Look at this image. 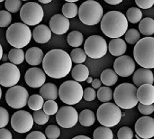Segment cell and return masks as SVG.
Masks as SVG:
<instances>
[{"label":"cell","instance_id":"6da1fadb","mask_svg":"<svg viewBox=\"0 0 154 139\" xmlns=\"http://www.w3.org/2000/svg\"><path fill=\"white\" fill-rule=\"evenodd\" d=\"M70 55L61 49H53L48 52L42 60L43 71L52 79H62L66 77L72 68Z\"/></svg>","mask_w":154,"mask_h":139},{"label":"cell","instance_id":"7a4b0ae2","mask_svg":"<svg viewBox=\"0 0 154 139\" xmlns=\"http://www.w3.org/2000/svg\"><path fill=\"white\" fill-rule=\"evenodd\" d=\"M101 31L109 38H120L128 29L126 16L119 11H109L103 15L101 21Z\"/></svg>","mask_w":154,"mask_h":139},{"label":"cell","instance_id":"3957f363","mask_svg":"<svg viewBox=\"0 0 154 139\" xmlns=\"http://www.w3.org/2000/svg\"><path fill=\"white\" fill-rule=\"evenodd\" d=\"M134 57L135 62L143 68H154V37L146 36L140 39L134 46Z\"/></svg>","mask_w":154,"mask_h":139},{"label":"cell","instance_id":"277c9868","mask_svg":"<svg viewBox=\"0 0 154 139\" xmlns=\"http://www.w3.org/2000/svg\"><path fill=\"white\" fill-rule=\"evenodd\" d=\"M32 33L29 25L24 23L12 24L6 30L5 37L8 43L15 48H23L31 42Z\"/></svg>","mask_w":154,"mask_h":139},{"label":"cell","instance_id":"5b68a950","mask_svg":"<svg viewBox=\"0 0 154 139\" xmlns=\"http://www.w3.org/2000/svg\"><path fill=\"white\" fill-rule=\"evenodd\" d=\"M115 103L122 109H131L139 103L137 99V88L131 83H122L114 91Z\"/></svg>","mask_w":154,"mask_h":139},{"label":"cell","instance_id":"8992f818","mask_svg":"<svg viewBox=\"0 0 154 139\" xmlns=\"http://www.w3.org/2000/svg\"><path fill=\"white\" fill-rule=\"evenodd\" d=\"M103 7L95 0H88L82 3L79 8V20L86 25H96L103 17Z\"/></svg>","mask_w":154,"mask_h":139},{"label":"cell","instance_id":"52a82bcc","mask_svg":"<svg viewBox=\"0 0 154 139\" xmlns=\"http://www.w3.org/2000/svg\"><path fill=\"white\" fill-rule=\"evenodd\" d=\"M121 108L116 103L104 102L97 109V118L98 122L105 127L113 128L119 124L122 118Z\"/></svg>","mask_w":154,"mask_h":139},{"label":"cell","instance_id":"ba28073f","mask_svg":"<svg viewBox=\"0 0 154 139\" xmlns=\"http://www.w3.org/2000/svg\"><path fill=\"white\" fill-rule=\"evenodd\" d=\"M83 88L77 81H64L59 88V97L67 105H76L83 98Z\"/></svg>","mask_w":154,"mask_h":139},{"label":"cell","instance_id":"9c48e42d","mask_svg":"<svg viewBox=\"0 0 154 139\" xmlns=\"http://www.w3.org/2000/svg\"><path fill=\"white\" fill-rule=\"evenodd\" d=\"M44 16L42 7L35 2H28L20 9L21 20L29 26L39 24Z\"/></svg>","mask_w":154,"mask_h":139},{"label":"cell","instance_id":"30bf717a","mask_svg":"<svg viewBox=\"0 0 154 139\" xmlns=\"http://www.w3.org/2000/svg\"><path fill=\"white\" fill-rule=\"evenodd\" d=\"M108 50V45L102 36L91 35L84 43V51L91 59H100L104 57Z\"/></svg>","mask_w":154,"mask_h":139},{"label":"cell","instance_id":"8fae6325","mask_svg":"<svg viewBox=\"0 0 154 139\" xmlns=\"http://www.w3.org/2000/svg\"><path fill=\"white\" fill-rule=\"evenodd\" d=\"M28 90L23 86H12L5 93V100L7 105L16 109L25 107L28 103Z\"/></svg>","mask_w":154,"mask_h":139},{"label":"cell","instance_id":"7c38bea8","mask_svg":"<svg viewBox=\"0 0 154 139\" xmlns=\"http://www.w3.org/2000/svg\"><path fill=\"white\" fill-rule=\"evenodd\" d=\"M33 117L28 111L18 110L11 118V127L12 128L20 134H24L29 132L33 127Z\"/></svg>","mask_w":154,"mask_h":139},{"label":"cell","instance_id":"4fadbf2b","mask_svg":"<svg viewBox=\"0 0 154 139\" xmlns=\"http://www.w3.org/2000/svg\"><path fill=\"white\" fill-rule=\"evenodd\" d=\"M20 71L15 64L5 62L0 65V85L3 87H12L20 81Z\"/></svg>","mask_w":154,"mask_h":139},{"label":"cell","instance_id":"5bb4252c","mask_svg":"<svg viewBox=\"0 0 154 139\" xmlns=\"http://www.w3.org/2000/svg\"><path fill=\"white\" fill-rule=\"evenodd\" d=\"M56 121L63 128H71L79 121L78 111L71 105L62 107L56 113Z\"/></svg>","mask_w":154,"mask_h":139},{"label":"cell","instance_id":"9a60e30c","mask_svg":"<svg viewBox=\"0 0 154 139\" xmlns=\"http://www.w3.org/2000/svg\"><path fill=\"white\" fill-rule=\"evenodd\" d=\"M114 70L118 76L129 77L135 71V62L129 55H121L114 62Z\"/></svg>","mask_w":154,"mask_h":139},{"label":"cell","instance_id":"2e32d148","mask_svg":"<svg viewBox=\"0 0 154 139\" xmlns=\"http://www.w3.org/2000/svg\"><path fill=\"white\" fill-rule=\"evenodd\" d=\"M136 134L143 139L154 137V118L149 116L140 118L135 123Z\"/></svg>","mask_w":154,"mask_h":139},{"label":"cell","instance_id":"e0dca14e","mask_svg":"<svg viewBox=\"0 0 154 139\" xmlns=\"http://www.w3.org/2000/svg\"><path fill=\"white\" fill-rule=\"evenodd\" d=\"M24 80L29 87L32 89L41 88L46 81V73L40 68L32 67L25 72Z\"/></svg>","mask_w":154,"mask_h":139},{"label":"cell","instance_id":"ac0fdd59","mask_svg":"<svg viewBox=\"0 0 154 139\" xmlns=\"http://www.w3.org/2000/svg\"><path fill=\"white\" fill-rule=\"evenodd\" d=\"M69 18L60 14L53 15L49 23L51 32L58 35L66 33L69 29Z\"/></svg>","mask_w":154,"mask_h":139},{"label":"cell","instance_id":"d6986e66","mask_svg":"<svg viewBox=\"0 0 154 139\" xmlns=\"http://www.w3.org/2000/svg\"><path fill=\"white\" fill-rule=\"evenodd\" d=\"M133 81L136 87H140L143 84H153L154 74L151 69L140 68L134 72Z\"/></svg>","mask_w":154,"mask_h":139},{"label":"cell","instance_id":"ffe728a7","mask_svg":"<svg viewBox=\"0 0 154 139\" xmlns=\"http://www.w3.org/2000/svg\"><path fill=\"white\" fill-rule=\"evenodd\" d=\"M137 99L140 103L150 105L154 104L153 84H143L137 89Z\"/></svg>","mask_w":154,"mask_h":139},{"label":"cell","instance_id":"44dd1931","mask_svg":"<svg viewBox=\"0 0 154 139\" xmlns=\"http://www.w3.org/2000/svg\"><path fill=\"white\" fill-rule=\"evenodd\" d=\"M51 30L45 24L37 25L32 31V38L38 43H46L51 38Z\"/></svg>","mask_w":154,"mask_h":139},{"label":"cell","instance_id":"7402d4cb","mask_svg":"<svg viewBox=\"0 0 154 139\" xmlns=\"http://www.w3.org/2000/svg\"><path fill=\"white\" fill-rule=\"evenodd\" d=\"M44 54L39 47H32L25 52V61L32 66H37L42 62Z\"/></svg>","mask_w":154,"mask_h":139},{"label":"cell","instance_id":"603a6c76","mask_svg":"<svg viewBox=\"0 0 154 139\" xmlns=\"http://www.w3.org/2000/svg\"><path fill=\"white\" fill-rule=\"evenodd\" d=\"M108 50L113 56L124 55L127 50L125 41L121 38H113L108 44Z\"/></svg>","mask_w":154,"mask_h":139},{"label":"cell","instance_id":"cb8c5ba5","mask_svg":"<svg viewBox=\"0 0 154 139\" xmlns=\"http://www.w3.org/2000/svg\"><path fill=\"white\" fill-rule=\"evenodd\" d=\"M40 95H42V98L46 100H55L59 97V90L57 86L53 83H45L40 89Z\"/></svg>","mask_w":154,"mask_h":139},{"label":"cell","instance_id":"d4e9b609","mask_svg":"<svg viewBox=\"0 0 154 139\" xmlns=\"http://www.w3.org/2000/svg\"><path fill=\"white\" fill-rule=\"evenodd\" d=\"M71 76L75 81H77L79 82L86 81L89 76V70L86 65H84L82 63H79L75 67L72 68Z\"/></svg>","mask_w":154,"mask_h":139},{"label":"cell","instance_id":"484cf974","mask_svg":"<svg viewBox=\"0 0 154 139\" xmlns=\"http://www.w3.org/2000/svg\"><path fill=\"white\" fill-rule=\"evenodd\" d=\"M139 31L145 36H152L154 34V19L146 17L140 21Z\"/></svg>","mask_w":154,"mask_h":139},{"label":"cell","instance_id":"4316f807","mask_svg":"<svg viewBox=\"0 0 154 139\" xmlns=\"http://www.w3.org/2000/svg\"><path fill=\"white\" fill-rule=\"evenodd\" d=\"M101 81L105 86H114L118 81V75L115 70L106 69L101 73Z\"/></svg>","mask_w":154,"mask_h":139},{"label":"cell","instance_id":"83f0119b","mask_svg":"<svg viewBox=\"0 0 154 139\" xmlns=\"http://www.w3.org/2000/svg\"><path fill=\"white\" fill-rule=\"evenodd\" d=\"M79 120L83 127H91L96 121V116L92 110L84 109L79 113Z\"/></svg>","mask_w":154,"mask_h":139},{"label":"cell","instance_id":"f1b7e54d","mask_svg":"<svg viewBox=\"0 0 154 139\" xmlns=\"http://www.w3.org/2000/svg\"><path fill=\"white\" fill-rule=\"evenodd\" d=\"M8 60L10 61V62H12V63H14L15 65L21 64L25 60V53L22 50V48L14 47L12 50L9 51Z\"/></svg>","mask_w":154,"mask_h":139},{"label":"cell","instance_id":"f546056e","mask_svg":"<svg viewBox=\"0 0 154 139\" xmlns=\"http://www.w3.org/2000/svg\"><path fill=\"white\" fill-rule=\"evenodd\" d=\"M67 41L70 46H72L74 48L79 47L80 45H82V43L84 42V36L79 31H72L69 33V35L67 37Z\"/></svg>","mask_w":154,"mask_h":139},{"label":"cell","instance_id":"4dcf8cb0","mask_svg":"<svg viewBox=\"0 0 154 139\" xmlns=\"http://www.w3.org/2000/svg\"><path fill=\"white\" fill-rule=\"evenodd\" d=\"M28 107L32 109V110H40L43 108V104H44V99L42 98V95H38V94H33L32 96L29 97L28 99Z\"/></svg>","mask_w":154,"mask_h":139},{"label":"cell","instance_id":"1f68e13d","mask_svg":"<svg viewBox=\"0 0 154 139\" xmlns=\"http://www.w3.org/2000/svg\"><path fill=\"white\" fill-rule=\"evenodd\" d=\"M94 139H113L114 133L108 127H99L95 129L93 133Z\"/></svg>","mask_w":154,"mask_h":139},{"label":"cell","instance_id":"d6a6232c","mask_svg":"<svg viewBox=\"0 0 154 139\" xmlns=\"http://www.w3.org/2000/svg\"><path fill=\"white\" fill-rule=\"evenodd\" d=\"M97 97L101 102H108L114 98V92L109 86L100 87L97 90Z\"/></svg>","mask_w":154,"mask_h":139},{"label":"cell","instance_id":"836d02e7","mask_svg":"<svg viewBox=\"0 0 154 139\" xmlns=\"http://www.w3.org/2000/svg\"><path fill=\"white\" fill-rule=\"evenodd\" d=\"M79 14L78 5L74 2H67L62 6V14L67 18H74Z\"/></svg>","mask_w":154,"mask_h":139},{"label":"cell","instance_id":"e575fe53","mask_svg":"<svg viewBox=\"0 0 154 139\" xmlns=\"http://www.w3.org/2000/svg\"><path fill=\"white\" fill-rule=\"evenodd\" d=\"M126 18L132 24L140 23L143 19V12L139 7H131L126 12Z\"/></svg>","mask_w":154,"mask_h":139},{"label":"cell","instance_id":"d590c367","mask_svg":"<svg viewBox=\"0 0 154 139\" xmlns=\"http://www.w3.org/2000/svg\"><path fill=\"white\" fill-rule=\"evenodd\" d=\"M87 53L85 52L84 50H82L79 47H76L74 50L71 51L70 52V57L73 62L79 64V63H83L87 60Z\"/></svg>","mask_w":154,"mask_h":139},{"label":"cell","instance_id":"8d00e7d4","mask_svg":"<svg viewBox=\"0 0 154 139\" xmlns=\"http://www.w3.org/2000/svg\"><path fill=\"white\" fill-rule=\"evenodd\" d=\"M141 33L134 29V28H132V29H127L126 33H125V41L129 43V44H135L140 39H141Z\"/></svg>","mask_w":154,"mask_h":139},{"label":"cell","instance_id":"74e56055","mask_svg":"<svg viewBox=\"0 0 154 139\" xmlns=\"http://www.w3.org/2000/svg\"><path fill=\"white\" fill-rule=\"evenodd\" d=\"M43 110L49 116L55 115L57 113V111L59 110V107H58L57 102L53 100H48L43 104Z\"/></svg>","mask_w":154,"mask_h":139},{"label":"cell","instance_id":"f35d334b","mask_svg":"<svg viewBox=\"0 0 154 139\" xmlns=\"http://www.w3.org/2000/svg\"><path fill=\"white\" fill-rule=\"evenodd\" d=\"M33 117V120L36 124L38 125H45L50 118V116L48 114H46L44 112V110H36L34 111V113L32 114Z\"/></svg>","mask_w":154,"mask_h":139},{"label":"cell","instance_id":"ab89813d","mask_svg":"<svg viewBox=\"0 0 154 139\" xmlns=\"http://www.w3.org/2000/svg\"><path fill=\"white\" fill-rule=\"evenodd\" d=\"M22 0H5V7L10 13H17L22 7Z\"/></svg>","mask_w":154,"mask_h":139},{"label":"cell","instance_id":"60d3db41","mask_svg":"<svg viewBox=\"0 0 154 139\" xmlns=\"http://www.w3.org/2000/svg\"><path fill=\"white\" fill-rule=\"evenodd\" d=\"M45 136L49 139H57L60 136V130L59 127L55 125H50L45 129Z\"/></svg>","mask_w":154,"mask_h":139},{"label":"cell","instance_id":"b9f144b4","mask_svg":"<svg viewBox=\"0 0 154 139\" xmlns=\"http://www.w3.org/2000/svg\"><path fill=\"white\" fill-rule=\"evenodd\" d=\"M12 22V15L9 11L7 10H1L0 11V27L4 28L9 26Z\"/></svg>","mask_w":154,"mask_h":139},{"label":"cell","instance_id":"7bdbcfd3","mask_svg":"<svg viewBox=\"0 0 154 139\" xmlns=\"http://www.w3.org/2000/svg\"><path fill=\"white\" fill-rule=\"evenodd\" d=\"M134 137L133 130L128 127L121 128L117 132V138L118 139H133Z\"/></svg>","mask_w":154,"mask_h":139},{"label":"cell","instance_id":"ee69618b","mask_svg":"<svg viewBox=\"0 0 154 139\" xmlns=\"http://www.w3.org/2000/svg\"><path fill=\"white\" fill-rule=\"evenodd\" d=\"M138 110L140 113L145 116H149L152 114L154 112V104H150V105H145L143 103L138 104Z\"/></svg>","mask_w":154,"mask_h":139},{"label":"cell","instance_id":"f6af8a7d","mask_svg":"<svg viewBox=\"0 0 154 139\" xmlns=\"http://www.w3.org/2000/svg\"><path fill=\"white\" fill-rule=\"evenodd\" d=\"M9 122V113L8 111L3 108L0 107V128H5Z\"/></svg>","mask_w":154,"mask_h":139},{"label":"cell","instance_id":"bcb514c9","mask_svg":"<svg viewBox=\"0 0 154 139\" xmlns=\"http://www.w3.org/2000/svg\"><path fill=\"white\" fill-rule=\"evenodd\" d=\"M97 97V92L94 88H86L83 91V98L86 101H93Z\"/></svg>","mask_w":154,"mask_h":139},{"label":"cell","instance_id":"7dc6e473","mask_svg":"<svg viewBox=\"0 0 154 139\" xmlns=\"http://www.w3.org/2000/svg\"><path fill=\"white\" fill-rule=\"evenodd\" d=\"M135 3L141 9H150L154 5V0H135Z\"/></svg>","mask_w":154,"mask_h":139},{"label":"cell","instance_id":"c3c4849f","mask_svg":"<svg viewBox=\"0 0 154 139\" xmlns=\"http://www.w3.org/2000/svg\"><path fill=\"white\" fill-rule=\"evenodd\" d=\"M46 136L40 131H33L27 135L26 139H46Z\"/></svg>","mask_w":154,"mask_h":139},{"label":"cell","instance_id":"681fc988","mask_svg":"<svg viewBox=\"0 0 154 139\" xmlns=\"http://www.w3.org/2000/svg\"><path fill=\"white\" fill-rule=\"evenodd\" d=\"M12 137L13 136L8 129L5 128H0V139H12Z\"/></svg>","mask_w":154,"mask_h":139},{"label":"cell","instance_id":"f907efd6","mask_svg":"<svg viewBox=\"0 0 154 139\" xmlns=\"http://www.w3.org/2000/svg\"><path fill=\"white\" fill-rule=\"evenodd\" d=\"M91 84H92V88H94L95 90H98L100 87H102V81L101 80H98V79L93 80Z\"/></svg>","mask_w":154,"mask_h":139},{"label":"cell","instance_id":"816d5d0a","mask_svg":"<svg viewBox=\"0 0 154 139\" xmlns=\"http://www.w3.org/2000/svg\"><path fill=\"white\" fill-rule=\"evenodd\" d=\"M107 4H110V5H118L120 4L121 2H123L124 0H105Z\"/></svg>","mask_w":154,"mask_h":139},{"label":"cell","instance_id":"f5cc1de1","mask_svg":"<svg viewBox=\"0 0 154 139\" xmlns=\"http://www.w3.org/2000/svg\"><path fill=\"white\" fill-rule=\"evenodd\" d=\"M7 60H8V55H6V54L3 53V56H2V59H1V61H3V62H6V61H7Z\"/></svg>","mask_w":154,"mask_h":139},{"label":"cell","instance_id":"db71d44e","mask_svg":"<svg viewBox=\"0 0 154 139\" xmlns=\"http://www.w3.org/2000/svg\"><path fill=\"white\" fill-rule=\"evenodd\" d=\"M40 3H42V4H49V3H51L52 0H38Z\"/></svg>","mask_w":154,"mask_h":139},{"label":"cell","instance_id":"11a10c76","mask_svg":"<svg viewBox=\"0 0 154 139\" xmlns=\"http://www.w3.org/2000/svg\"><path fill=\"white\" fill-rule=\"evenodd\" d=\"M79 138H84V139H89L88 137H86V136H77V137H75L74 139H79Z\"/></svg>","mask_w":154,"mask_h":139},{"label":"cell","instance_id":"9f6ffc18","mask_svg":"<svg viewBox=\"0 0 154 139\" xmlns=\"http://www.w3.org/2000/svg\"><path fill=\"white\" fill-rule=\"evenodd\" d=\"M3 48H2V45L0 44V61H1V59H2V56H3Z\"/></svg>","mask_w":154,"mask_h":139},{"label":"cell","instance_id":"6f0895ef","mask_svg":"<svg viewBox=\"0 0 154 139\" xmlns=\"http://www.w3.org/2000/svg\"><path fill=\"white\" fill-rule=\"evenodd\" d=\"M87 81L88 83H91V82L93 81V79H92L91 77H89V76H88V78L87 79V81Z\"/></svg>","mask_w":154,"mask_h":139},{"label":"cell","instance_id":"680465c9","mask_svg":"<svg viewBox=\"0 0 154 139\" xmlns=\"http://www.w3.org/2000/svg\"><path fill=\"white\" fill-rule=\"evenodd\" d=\"M66 2H77V1H79V0H65Z\"/></svg>","mask_w":154,"mask_h":139},{"label":"cell","instance_id":"91938a15","mask_svg":"<svg viewBox=\"0 0 154 139\" xmlns=\"http://www.w3.org/2000/svg\"><path fill=\"white\" fill-rule=\"evenodd\" d=\"M1 97H2V90H1V87H0V100H1Z\"/></svg>","mask_w":154,"mask_h":139},{"label":"cell","instance_id":"94428289","mask_svg":"<svg viewBox=\"0 0 154 139\" xmlns=\"http://www.w3.org/2000/svg\"><path fill=\"white\" fill-rule=\"evenodd\" d=\"M3 1H5V0H0V3H1V2H3Z\"/></svg>","mask_w":154,"mask_h":139},{"label":"cell","instance_id":"6125c7cd","mask_svg":"<svg viewBox=\"0 0 154 139\" xmlns=\"http://www.w3.org/2000/svg\"><path fill=\"white\" fill-rule=\"evenodd\" d=\"M22 1H28V0H22Z\"/></svg>","mask_w":154,"mask_h":139}]
</instances>
